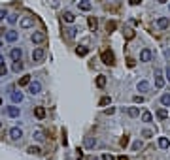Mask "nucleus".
I'll return each instance as SVG.
<instances>
[{
	"mask_svg": "<svg viewBox=\"0 0 170 160\" xmlns=\"http://www.w3.org/2000/svg\"><path fill=\"white\" fill-rule=\"evenodd\" d=\"M46 59V49H42V47H34L32 51V62L34 64H40V62H44Z\"/></svg>",
	"mask_w": 170,
	"mask_h": 160,
	"instance_id": "1",
	"label": "nucleus"
},
{
	"mask_svg": "<svg viewBox=\"0 0 170 160\" xmlns=\"http://www.w3.org/2000/svg\"><path fill=\"white\" fill-rule=\"evenodd\" d=\"M46 40H47V36H46V32H42V30H38V32H32V36H30V41H32L34 45L44 44Z\"/></svg>",
	"mask_w": 170,
	"mask_h": 160,
	"instance_id": "2",
	"label": "nucleus"
},
{
	"mask_svg": "<svg viewBox=\"0 0 170 160\" xmlns=\"http://www.w3.org/2000/svg\"><path fill=\"white\" fill-rule=\"evenodd\" d=\"M102 62L106 66H112L113 62H115V57H113V53L110 51V49H106V51H102Z\"/></svg>",
	"mask_w": 170,
	"mask_h": 160,
	"instance_id": "3",
	"label": "nucleus"
},
{
	"mask_svg": "<svg viewBox=\"0 0 170 160\" xmlns=\"http://www.w3.org/2000/svg\"><path fill=\"white\" fill-rule=\"evenodd\" d=\"M40 90H42V83L40 81H30V83H28V92H30L32 96L40 94Z\"/></svg>",
	"mask_w": 170,
	"mask_h": 160,
	"instance_id": "4",
	"label": "nucleus"
},
{
	"mask_svg": "<svg viewBox=\"0 0 170 160\" xmlns=\"http://www.w3.org/2000/svg\"><path fill=\"white\" fill-rule=\"evenodd\" d=\"M155 87H157V89L165 87V77H162V72L159 70V68L155 70Z\"/></svg>",
	"mask_w": 170,
	"mask_h": 160,
	"instance_id": "5",
	"label": "nucleus"
},
{
	"mask_svg": "<svg viewBox=\"0 0 170 160\" xmlns=\"http://www.w3.org/2000/svg\"><path fill=\"white\" fill-rule=\"evenodd\" d=\"M10 137H11L13 141H19L21 137H23V130H21L19 126H13V128L10 130Z\"/></svg>",
	"mask_w": 170,
	"mask_h": 160,
	"instance_id": "6",
	"label": "nucleus"
},
{
	"mask_svg": "<svg viewBox=\"0 0 170 160\" xmlns=\"http://www.w3.org/2000/svg\"><path fill=\"white\" fill-rule=\"evenodd\" d=\"M155 25H157V29H161V30H166V29H168V25H170V21H168V17H159Z\"/></svg>",
	"mask_w": 170,
	"mask_h": 160,
	"instance_id": "7",
	"label": "nucleus"
},
{
	"mask_svg": "<svg viewBox=\"0 0 170 160\" xmlns=\"http://www.w3.org/2000/svg\"><path fill=\"white\" fill-rule=\"evenodd\" d=\"M34 26V17H23L21 19V29H32Z\"/></svg>",
	"mask_w": 170,
	"mask_h": 160,
	"instance_id": "8",
	"label": "nucleus"
},
{
	"mask_svg": "<svg viewBox=\"0 0 170 160\" xmlns=\"http://www.w3.org/2000/svg\"><path fill=\"white\" fill-rule=\"evenodd\" d=\"M10 57H11V60H21V57H23L21 47H13V49L10 51Z\"/></svg>",
	"mask_w": 170,
	"mask_h": 160,
	"instance_id": "9",
	"label": "nucleus"
},
{
	"mask_svg": "<svg viewBox=\"0 0 170 160\" xmlns=\"http://www.w3.org/2000/svg\"><path fill=\"white\" fill-rule=\"evenodd\" d=\"M6 113H8L10 117H13V119H17V117L21 115V109L15 107V106H10V107H6Z\"/></svg>",
	"mask_w": 170,
	"mask_h": 160,
	"instance_id": "10",
	"label": "nucleus"
},
{
	"mask_svg": "<svg viewBox=\"0 0 170 160\" xmlns=\"http://www.w3.org/2000/svg\"><path fill=\"white\" fill-rule=\"evenodd\" d=\"M77 6H80L81 11H91V10H93V4H91L89 0H80V2H77Z\"/></svg>",
	"mask_w": 170,
	"mask_h": 160,
	"instance_id": "11",
	"label": "nucleus"
},
{
	"mask_svg": "<svg viewBox=\"0 0 170 160\" xmlns=\"http://www.w3.org/2000/svg\"><path fill=\"white\" fill-rule=\"evenodd\" d=\"M140 60L142 62H150L151 60V51L150 49H142L140 51Z\"/></svg>",
	"mask_w": 170,
	"mask_h": 160,
	"instance_id": "12",
	"label": "nucleus"
},
{
	"mask_svg": "<svg viewBox=\"0 0 170 160\" xmlns=\"http://www.w3.org/2000/svg\"><path fill=\"white\" fill-rule=\"evenodd\" d=\"M83 143H85V147H87V149H95V147H96V140H95L93 136H87Z\"/></svg>",
	"mask_w": 170,
	"mask_h": 160,
	"instance_id": "13",
	"label": "nucleus"
},
{
	"mask_svg": "<svg viewBox=\"0 0 170 160\" xmlns=\"http://www.w3.org/2000/svg\"><path fill=\"white\" fill-rule=\"evenodd\" d=\"M32 137L36 141H44L46 140V134H44V130H42V128H36V130H34V134H32Z\"/></svg>",
	"mask_w": 170,
	"mask_h": 160,
	"instance_id": "14",
	"label": "nucleus"
},
{
	"mask_svg": "<svg viewBox=\"0 0 170 160\" xmlns=\"http://www.w3.org/2000/svg\"><path fill=\"white\" fill-rule=\"evenodd\" d=\"M62 21H65V23H74L76 15H74L72 11H65V13H62Z\"/></svg>",
	"mask_w": 170,
	"mask_h": 160,
	"instance_id": "15",
	"label": "nucleus"
},
{
	"mask_svg": "<svg viewBox=\"0 0 170 160\" xmlns=\"http://www.w3.org/2000/svg\"><path fill=\"white\" fill-rule=\"evenodd\" d=\"M136 89H138V92H147V90H150V83L147 81H138Z\"/></svg>",
	"mask_w": 170,
	"mask_h": 160,
	"instance_id": "16",
	"label": "nucleus"
},
{
	"mask_svg": "<svg viewBox=\"0 0 170 160\" xmlns=\"http://www.w3.org/2000/svg\"><path fill=\"white\" fill-rule=\"evenodd\" d=\"M17 38H19V34L15 30H6V40H8V41H11V44H13Z\"/></svg>",
	"mask_w": 170,
	"mask_h": 160,
	"instance_id": "17",
	"label": "nucleus"
},
{
	"mask_svg": "<svg viewBox=\"0 0 170 160\" xmlns=\"http://www.w3.org/2000/svg\"><path fill=\"white\" fill-rule=\"evenodd\" d=\"M127 115L132 117V119H136V117H140V109L138 107H127Z\"/></svg>",
	"mask_w": 170,
	"mask_h": 160,
	"instance_id": "18",
	"label": "nucleus"
},
{
	"mask_svg": "<svg viewBox=\"0 0 170 160\" xmlns=\"http://www.w3.org/2000/svg\"><path fill=\"white\" fill-rule=\"evenodd\" d=\"M10 98H11L13 104H21V102H23V94H21V92H11Z\"/></svg>",
	"mask_w": 170,
	"mask_h": 160,
	"instance_id": "19",
	"label": "nucleus"
},
{
	"mask_svg": "<svg viewBox=\"0 0 170 160\" xmlns=\"http://www.w3.org/2000/svg\"><path fill=\"white\" fill-rule=\"evenodd\" d=\"M23 62H21V60H13V66H11V70L13 72H15V74H19V72H23Z\"/></svg>",
	"mask_w": 170,
	"mask_h": 160,
	"instance_id": "20",
	"label": "nucleus"
},
{
	"mask_svg": "<svg viewBox=\"0 0 170 160\" xmlns=\"http://www.w3.org/2000/svg\"><path fill=\"white\" fill-rule=\"evenodd\" d=\"M27 152H28V155L38 156V155H42V149H40V147H36V145H30V147L27 149Z\"/></svg>",
	"mask_w": 170,
	"mask_h": 160,
	"instance_id": "21",
	"label": "nucleus"
},
{
	"mask_svg": "<svg viewBox=\"0 0 170 160\" xmlns=\"http://www.w3.org/2000/svg\"><path fill=\"white\" fill-rule=\"evenodd\" d=\"M34 115H36L38 119L42 121V119L46 117V109H44V107H40V106H38V107H34Z\"/></svg>",
	"mask_w": 170,
	"mask_h": 160,
	"instance_id": "22",
	"label": "nucleus"
},
{
	"mask_svg": "<svg viewBox=\"0 0 170 160\" xmlns=\"http://www.w3.org/2000/svg\"><path fill=\"white\" fill-rule=\"evenodd\" d=\"M161 104H162L165 107H170V94H168V92H165V94L161 96Z\"/></svg>",
	"mask_w": 170,
	"mask_h": 160,
	"instance_id": "23",
	"label": "nucleus"
},
{
	"mask_svg": "<svg viewBox=\"0 0 170 160\" xmlns=\"http://www.w3.org/2000/svg\"><path fill=\"white\" fill-rule=\"evenodd\" d=\"M89 29L93 30V32L98 29V21H96V17H89Z\"/></svg>",
	"mask_w": 170,
	"mask_h": 160,
	"instance_id": "24",
	"label": "nucleus"
},
{
	"mask_svg": "<svg viewBox=\"0 0 170 160\" xmlns=\"http://www.w3.org/2000/svg\"><path fill=\"white\" fill-rule=\"evenodd\" d=\"M96 87L98 89H104L106 87V75H98V77H96Z\"/></svg>",
	"mask_w": 170,
	"mask_h": 160,
	"instance_id": "25",
	"label": "nucleus"
},
{
	"mask_svg": "<svg viewBox=\"0 0 170 160\" xmlns=\"http://www.w3.org/2000/svg\"><path fill=\"white\" fill-rule=\"evenodd\" d=\"M157 117H159L161 121H165V119H168V111H166L165 107H161V109L157 111Z\"/></svg>",
	"mask_w": 170,
	"mask_h": 160,
	"instance_id": "26",
	"label": "nucleus"
},
{
	"mask_svg": "<svg viewBox=\"0 0 170 160\" xmlns=\"http://www.w3.org/2000/svg\"><path fill=\"white\" fill-rule=\"evenodd\" d=\"M159 147L161 149H168L170 147V141L166 140V137H159Z\"/></svg>",
	"mask_w": 170,
	"mask_h": 160,
	"instance_id": "27",
	"label": "nucleus"
},
{
	"mask_svg": "<svg viewBox=\"0 0 170 160\" xmlns=\"http://www.w3.org/2000/svg\"><path fill=\"white\" fill-rule=\"evenodd\" d=\"M115 29H117V23H115V21H108V23H106V30H108V32H113Z\"/></svg>",
	"mask_w": 170,
	"mask_h": 160,
	"instance_id": "28",
	"label": "nucleus"
},
{
	"mask_svg": "<svg viewBox=\"0 0 170 160\" xmlns=\"http://www.w3.org/2000/svg\"><path fill=\"white\" fill-rule=\"evenodd\" d=\"M142 121H144V122H151L153 121V115L150 113V111H144V113H142Z\"/></svg>",
	"mask_w": 170,
	"mask_h": 160,
	"instance_id": "29",
	"label": "nucleus"
},
{
	"mask_svg": "<svg viewBox=\"0 0 170 160\" xmlns=\"http://www.w3.org/2000/svg\"><path fill=\"white\" fill-rule=\"evenodd\" d=\"M76 53L80 55V57H85V55L89 53V49H87V47H85V45H80V47H77V49H76Z\"/></svg>",
	"mask_w": 170,
	"mask_h": 160,
	"instance_id": "30",
	"label": "nucleus"
},
{
	"mask_svg": "<svg viewBox=\"0 0 170 160\" xmlns=\"http://www.w3.org/2000/svg\"><path fill=\"white\" fill-rule=\"evenodd\" d=\"M76 32H77V29H74V26H72V29H68L66 30V38H70V40L76 38Z\"/></svg>",
	"mask_w": 170,
	"mask_h": 160,
	"instance_id": "31",
	"label": "nucleus"
},
{
	"mask_svg": "<svg viewBox=\"0 0 170 160\" xmlns=\"http://www.w3.org/2000/svg\"><path fill=\"white\" fill-rule=\"evenodd\" d=\"M142 147H144V143H142L140 140H136V141H134V143H132V151H140Z\"/></svg>",
	"mask_w": 170,
	"mask_h": 160,
	"instance_id": "32",
	"label": "nucleus"
},
{
	"mask_svg": "<svg viewBox=\"0 0 170 160\" xmlns=\"http://www.w3.org/2000/svg\"><path fill=\"white\" fill-rule=\"evenodd\" d=\"M28 83H30V75H23L19 79V85H28Z\"/></svg>",
	"mask_w": 170,
	"mask_h": 160,
	"instance_id": "33",
	"label": "nucleus"
},
{
	"mask_svg": "<svg viewBox=\"0 0 170 160\" xmlns=\"http://www.w3.org/2000/svg\"><path fill=\"white\" fill-rule=\"evenodd\" d=\"M17 17H19V15H15V13H11V15H8V23L15 25V23H17Z\"/></svg>",
	"mask_w": 170,
	"mask_h": 160,
	"instance_id": "34",
	"label": "nucleus"
},
{
	"mask_svg": "<svg viewBox=\"0 0 170 160\" xmlns=\"http://www.w3.org/2000/svg\"><path fill=\"white\" fill-rule=\"evenodd\" d=\"M142 136H144V137H151V136H153V132H151L150 128H144V130H142Z\"/></svg>",
	"mask_w": 170,
	"mask_h": 160,
	"instance_id": "35",
	"label": "nucleus"
},
{
	"mask_svg": "<svg viewBox=\"0 0 170 160\" xmlns=\"http://www.w3.org/2000/svg\"><path fill=\"white\" fill-rule=\"evenodd\" d=\"M110 102H112V100H110V96H102V98H100V106H108Z\"/></svg>",
	"mask_w": 170,
	"mask_h": 160,
	"instance_id": "36",
	"label": "nucleus"
},
{
	"mask_svg": "<svg viewBox=\"0 0 170 160\" xmlns=\"http://www.w3.org/2000/svg\"><path fill=\"white\" fill-rule=\"evenodd\" d=\"M125 36H127V40H132V38H134V32H132L131 29H127V30H125Z\"/></svg>",
	"mask_w": 170,
	"mask_h": 160,
	"instance_id": "37",
	"label": "nucleus"
},
{
	"mask_svg": "<svg viewBox=\"0 0 170 160\" xmlns=\"http://www.w3.org/2000/svg\"><path fill=\"white\" fill-rule=\"evenodd\" d=\"M102 160H115V158H113V155H108V152H104V155H102Z\"/></svg>",
	"mask_w": 170,
	"mask_h": 160,
	"instance_id": "38",
	"label": "nucleus"
},
{
	"mask_svg": "<svg viewBox=\"0 0 170 160\" xmlns=\"http://www.w3.org/2000/svg\"><path fill=\"white\" fill-rule=\"evenodd\" d=\"M134 102H136V104H142V102H144V96H134V98H132Z\"/></svg>",
	"mask_w": 170,
	"mask_h": 160,
	"instance_id": "39",
	"label": "nucleus"
},
{
	"mask_svg": "<svg viewBox=\"0 0 170 160\" xmlns=\"http://www.w3.org/2000/svg\"><path fill=\"white\" fill-rule=\"evenodd\" d=\"M104 113H106V115H113V113H115V109H113V107H108Z\"/></svg>",
	"mask_w": 170,
	"mask_h": 160,
	"instance_id": "40",
	"label": "nucleus"
},
{
	"mask_svg": "<svg viewBox=\"0 0 170 160\" xmlns=\"http://www.w3.org/2000/svg\"><path fill=\"white\" fill-rule=\"evenodd\" d=\"M127 145H129V137H123V140H121V147H127Z\"/></svg>",
	"mask_w": 170,
	"mask_h": 160,
	"instance_id": "41",
	"label": "nucleus"
},
{
	"mask_svg": "<svg viewBox=\"0 0 170 160\" xmlns=\"http://www.w3.org/2000/svg\"><path fill=\"white\" fill-rule=\"evenodd\" d=\"M6 74H8V70H6V66L2 64V66H0V75H6Z\"/></svg>",
	"mask_w": 170,
	"mask_h": 160,
	"instance_id": "42",
	"label": "nucleus"
},
{
	"mask_svg": "<svg viewBox=\"0 0 170 160\" xmlns=\"http://www.w3.org/2000/svg\"><path fill=\"white\" fill-rule=\"evenodd\" d=\"M127 64H129V68H132L134 64H136V60H134V59H129V60H127Z\"/></svg>",
	"mask_w": 170,
	"mask_h": 160,
	"instance_id": "43",
	"label": "nucleus"
},
{
	"mask_svg": "<svg viewBox=\"0 0 170 160\" xmlns=\"http://www.w3.org/2000/svg\"><path fill=\"white\" fill-rule=\"evenodd\" d=\"M142 2H144V0H131L132 6H138V4H142Z\"/></svg>",
	"mask_w": 170,
	"mask_h": 160,
	"instance_id": "44",
	"label": "nucleus"
},
{
	"mask_svg": "<svg viewBox=\"0 0 170 160\" xmlns=\"http://www.w3.org/2000/svg\"><path fill=\"white\" fill-rule=\"evenodd\" d=\"M4 17H8V13H6V10H0V19H4Z\"/></svg>",
	"mask_w": 170,
	"mask_h": 160,
	"instance_id": "45",
	"label": "nucleus"
},
{
	"mask_svg": "<svg viewBox=\"0 0 170 160\" xmlns=\"http://www.w3.org/2000/svg\"><path fill=\"white\" fill-rule=\"evenodd\" d=\"M165 75H166V79H168V81H170V66H168V68H166V72H165Z\"/></svg>",
	"mask_w": 170,
	"mask_h": 160,
	"instance_id": "46",
	"label": "nucleus"
},
{
	"mask_svg": "<svg viewBox=\"0 0 170 160\" xmlns=\"http://www.w3.org/2000/svg\"><path fill=\"white\" fill-rule=\"evenodd\" d=\"M4 64V57H2V55H0V66H2Z\"/></svg>",
	"mask_w": 170,
	"mask_h": 160,
	"instance_id": "47",
	"label": "nucleus"
},
{
	"mask_svg": "<svg viewBox=\"0 0 170 160\" xmlns=\"http://www.w3.org/2000/svg\"><path fill=\"white\" fill-rule=\"evenodd\" d=\"M117 160H129V158H127V156H125V155H123V156H119V158H117Z\"/></svg>",
	"mask_w": 170,
	"mask_h": 160,
	"instance_id": "48",
	"label": "nucleus"
},
{
	"mask_svg": "<svg viewBox=\"0 0 170 160\" xmlns=\"http://www.w3.org/2000/svg\"><path fill=\"white\" fill-rule=\"evenodd\" d=\"M4 32H6L4 29H0V36H4Z\"/></svg>",
	"mask_w": 170,
	"mask_h": 160,
	"instance_id": "49",
	"label": "nucleus"
},
{
	"mask_svg": "<svg viewBox=\"0 0 170 160\" xmlns=\"http://www.w3.org/2000/svg\"><path fill=\"white\" fill-rule=\"evenodd\" d=\"M157 2H161V4H165V2H168V0H157Z\"/></svg>",
	"mask_w": 170,
	"mask_h": 160,
	"instance_id": "50",
	"label": "nucleus"
},
{
	"mask_svg": "<svg viewBox=\"0 0 170 160\" xmlns=\"http://www.w3.org/2000/svg\"><path fill=\"white\" fill-rule=\"evenodd\" d=\"M0 106H2V98H0Z\"/></svg>",
	"mask_w": 170,
	"mask_h": 160,
	"instance_id": "51",
	"label": "nucleus"
},
{
	"mask_svg": "<svg viewBox=\"0 0 170 160\" xmlns=\"http://www.w3.org/2000/svg\"><path fill=\"white\" fill-rule=\"evenodd\" d=\"M0 128H2V122H0Z\"/></svg>",
	"mask_w": 170,
	"mask_h": 160,
	"instance_id": "52",
	"label": "nucleus"
},
{
	"mask_svg": "<svg viewBox=\"0 0 170 160\" xmlns=\"http://www.w3.org/2000/svg\"><path fill=\"white\" fill-rule=\"evenodd\" d=\"M0 47H2V44H0Z\"/></svg>",
	"mask_w": 170,
	"mask_h": 160,
	"instance_id": "53",
	"label": "nucleus"
},
{
	"mask_svg": "<svg viewBox=\"0 0 170 160\" xmlns=\"http://www.w3.org/2000/svg\"><path fill=\"white\" fill-rule=\"evenodd\" d=\"M168 8H170V6H168Z\"/></svg>",
	"mask_w": 170,
	"mask_h": 160,
	"instance_id": "54",
	"label": "nucleus"
}]
</instances>
